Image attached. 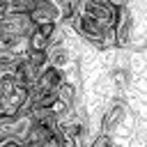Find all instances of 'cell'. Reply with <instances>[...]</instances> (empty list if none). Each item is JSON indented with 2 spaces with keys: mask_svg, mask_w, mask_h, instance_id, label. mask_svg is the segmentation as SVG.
I'll return each mask as SVG.
<instances>
[{
  "mask_svg": "<svg viewBox=\"0 0 147 147\" xmlns=\"http://www.w3.org/2000/svg\"><path fill=\"white\" fill-rule=\"evenodd\" d=\"M64 80V69H57L53 64H46L41 71H39V78H37V85L41 90H57Z\"/></svg>",
  "mask_w": 147,
  "mask_h": 147,
  "instance_id": "3957f363",
  "label": "cell"
},
{
  "mask_svg": "<svg viewBox=\"0 0 147 147\" xmlns=\"http://www.w3.org/2000/svg\"><path fill=\"white\" fill-rule=\"evenodd\" d=\"M25 57H28L39 71L48 64V55H46V51H25Z\"/></svg>",
  "mask_w": 147,
  "mask_h": 147,
  "instance_id": "277c9868",
  "label": "cell"
},
{
  "mask_svg": "<svg viewBox=\"0 0 147 147\" xmlns=\"http://www.w3.org/2000/svg\"><path fill=\"white\" fill-rule=\"evenodd\" d=\"M46 55H48V64H53V67H57V69H67V67L74 62V53H71V48L67 46V41H64V44H51V46L46 48Z\"/></svg>",
  "mask_w": 147,
  "mask_h": 147,
  "instance_id": "7a4b0ae2",
  "label": "cell"
},
{
  "mask_svg": "<svg viewBox=\"0 0 147 147\" xmlns=\"http://www.w3.org/2000/svg\"><path fill=\"white\" fill-rule=\"evenodd\" d=\"M30 18L34 21V25L39 23H60V9L55 0H37V5L30 11Z\"/></svg>",
  "mask_w": 147,
  "mask_h": 147,
  "instance_id": "6da1fadb",
  "label": "cell"
}]
</instances>
